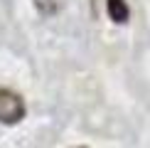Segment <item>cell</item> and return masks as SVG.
Returning a JSON list of instances; mask_svg holds the SVG:
<instances>
[{"label": "cell", "mask_w": 150, "mask_h": 148, "mask_svg": "<svg viewBox=\"0 0 150 148\" xmlns=\"http://www.w3.org/2000/svg\"><path fill=\"white\" fill-rule=\"evenodd\" d=\"M25 114H27L25 99L17 91L8 89V86H0V123L15 126V123H20L25 119Z\"/></svg>", "instance_id": "1"}, {"label": "cell", "mask_w": 150, "mask_h": 148, "mask_svg": "<svg viewBox=\"0 0 150 148\" xmlns=\"http://www.w3.org/2000/svg\"><path fill=\"white\" fill-rule=\"evenodd\" d=\"M106 12L116 25H126L130 17V8L126 0H106Z\"/></svg>", "instance_id": "2"}, {"label": "cell", "mask_w": 150, "mask_h": 148, "mask_svg": "<svg viewBox=\"0 0 150 148\" xmlns=\"http://www.w3.org/2000/svg\"><path fill=\"white\" fill-rule=\"evenodd\" d=\"M79 148H86V146H79Z\"/></svg>", "instance_id": "3"}]
</instances>
